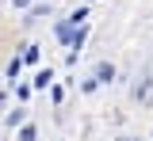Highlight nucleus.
Listing matches in <instances>:
<instances>
[{"label":"nucleus","mask_w":153,"mask_h":141,"mask_svg":"<svg viewBox=\"0 0 153 141\" xmlns=\"http://www.w3.org/2000/svg\"><path fill=\"white\" fill-rule=\"evenodd\" d=\"M134 95H138L142 103H153V80H142V84H138V92H134Z\"/></svg>","instance_id":"f257e3e1"},{"label":"nucleus","mask_w":153,"mask_h":141,"mask_svg":"<svg viewBox=\"0 0 153 141\" xmlns=\"http://www.w3.org/2000/svg\"><path fill=\"white\" fill-rule=\"evenodd\" d=\"M111 76H115V65H111V61H103V65L96 69V80H100V84H107Z\"/></svg>","instance_id":"f03ea898"},{"label":"nucleus","mask_w":153,"mask_h":141,"mask_svg":"<svg viewBox=\"0 0 153 141\" xmlns=\"http://www.w3.org/2000/svg\"><path fill=\"white\" fill-rule=\"evenodd\" d=\"M73 27H76L73 19H65L61 27H57V38H61V42H69V38H73Z\"/></svg>","instance_id":"7ed1b4c3"},{"label":"nucleus","mask_w":153,"mask_h":141,"mask_svg":"<svg viewBox=\"0 0 153 141\" xmlns=\"http://www.w3.org/2000/svg\"><path fill=\"white\" fill-rule=\"evenodd\" d=\"M19 69H23V57H12L8 61V80H19Z\"/></svg>","instance_id":"20e7f679"},{"label":"nucleus","mask_w":153,"mask_h":141,"mask_svg":"<svg viewBox=\"0 0 153 141\" xmlns=\"http://www.w3.org/2000/svg\"><path fill=\"white\" fill-rule=\"evenodd\" d=\"M50 80H54V73H50V69H38V76H35V88H46Z\"/></svg>","instance_id":"39448f33"},{"label":"nucleus","mask_w":153,"mask_h":141,"mask_svg":"<svg viewBox=\"0 0 153 141\" xmlns=\"http://www.w3.org/2000/svg\"><path fill=\"white\" fill-rule=\"evenodd\" d=\"M23 61L35 65V61H38V46H27V50H23Z\"/></svg>","instance_id":"423d86ee"},{"label":"nucleus","mask_w":153,"mask_h":141,"mask_svg":"<svg viewBox=\"0 0 153 141\" xmlns=\"http://www.w3.org/2000/svg\"><path fill=\"white\" fill-rule=\"evenodd\" d=\"M19 141H35V130H31V126H23V130H19Z\"/></svg>","instance_id":"0eeeda50"}]
</instances>
